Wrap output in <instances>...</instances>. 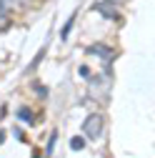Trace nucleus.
<instances>
[{"label":"nucleus","instance_id":"f257e3e1","mask_svg":"<svg viewBox=\"0 0 155 158\" xmlns=\"http://www.w3.org/2000/svg\"><path fill=\"white\" fill-rule=\"evenodd\" d=\"M83 133L90 138H100V133H103V115L100 113H93V115H88V121L83 123Z\"/></svg>","mask_w":155,"mask_h":158},{"label":"nucleus","instance_id":"f03ea898","mask_svg":"<svg viewBox=\"0 0 155 158\" xmlns=\"http://www.w3.org/2000/svg\"><path fill=\"white\" fill-rule=\"evenodd\" d=\"M88 53H90V55H100L103 60H110V58H113V50H110L108 45H103V43L90 45V48H88Z\"/></svg>","mask_w":155,"mask_h":158},{"label":"nucleus","instance_id":"7ed1b4c3","mask_svg":"<svg viewBox=\"0 0 155 158\" xmlns=\"http://www.w3.org/2000/svg\"><path fill=\"white\" fill-rule=\"evenodd\" d=\"M73 23H75V15H70L68 20H65V25H63V30H60V38L63 40H68V35H70V28H73Z\"/></svg>","mask_w":155,"mask_h":158},{"label":"nucleus","instance_id":"20e7f679","mask_svg":"<svg viewBox=\"0 0 155 158\" xmlns=\"http://www.w3.org/2000/svg\"><path fill=\"white\" fill-rule=\"evenodd\" d=\"M98 10L105 15V18H110V20H118V13H115L113 8H105V5H98Z\"/></svg>","mask_w":155,"mask_h":158},{"label":"nucleus","instance_id":"39448f33","mask_svg":"<svg viewBox=\"0 0 155 158\" xmlns=\"http://www.w3.org/2000/svg\"><path fill=\"white\" fill-rule=\"evenodd\" d=\"M18 118L25 121V123H33V113H30L28 108H20V110H18Z\"/></svg>","mask_w":155,"mask_h":158},{"label":"nucleus","instance_id":"423d86ee","mask_svg":"<svg viewBox=\"0 0 155 158\" xmlns=\"http://www.w3.org/2000/svg\"><path fill=\"white\" fill-rule=\"evenodd\" d=\"M70 148H73V151H83V148H85V141H83V138H73V141H70Z\"/></svg>","mask_w":155,"mask_h":158},{"label":"nucleus","instance_id":"0eeeda50","mask_svg":"<svg viewBox=\"0 0 155 158\" xmlns=\"http://www.w3.org/2000/svg\"><path fill=\"white\" fill-rule=\"evenodd\" d=\"M55 138H58V131H53L50 141H48V148H45V153H48V156H50V153H53V148H55Z\"/></svg>","mask_w":155,"mask_h":158},{"label":"nucleus","instance_id":"6e6552de","mask_svg":"<svg viewBox=\"0 0 155 158\" xmlns=\"http://www.w3.org/2000/svg\"><path fill=\"white\" fill-rule=\"evenodd\" d=\"M0 3H3L5 8H10V5H15V3H18V0H0Z\"/></svg>","mask_w":155,"mask_h":158},{"label":"nucleus","instance_id":"1a4fd4ad","mask_svg":"<svg viewBox=\"0 0 155 158\" xmlns=\"http://www.w3.org/2000/svg\"><path fill=\"white\" fill-rule=\"evenodd\" d=\"M108 3H125V0H108Z\"/></svg>","mask_w":155,"mask_h":158},{"label":"nucleus","instance_id":"9d476101","mask_svg":"<svg viewBox=\"0 0 155 158\" xmlns=\"http://www.w3.org/2000/svg\"><path fill=\"white\" fill-rule=\"evenodd\" d=\"M23 3H25V5H28V3H30V0H23Z\"/></svg>","mask_w":155,"mask_h":158}]
</instances>
